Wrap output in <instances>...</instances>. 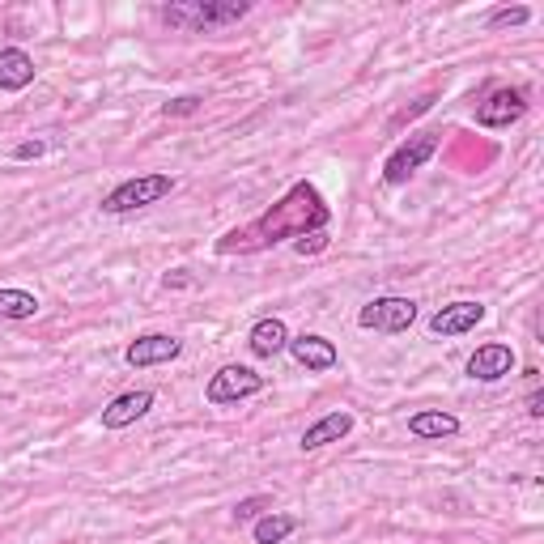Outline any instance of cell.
I'll list each match as a JSON object with an SVG mask.
<instances>
[{
  "instance_id": "6",
  "label": "cell",
  "mask_w": 544,
  "mask_h": 544,
  "mask_svg": "<svg viewBox=\"0 0 544 544\" xmlns=\"http://www.w3.org/2000/svg\"><path fill=\"white\" fill-rule=\"evenodd\" d=\"M434 153H438V132H421V136H413V141L400 145V149L383 162V179H387V183H408L425 162L434 158Z\"/></svg>"
},
{
  "instance_id": "15",
  "label": "cell",
  "mask_w": 544,
  "mask_h": 544,
  "mask_svg": "<svg viewBox=\"0 0 544 544\" xmlns=\"http://www.w3.org/2000/svg\"><path fill=\"white\" fill-rule=\"evenodd\" d=\"M247 345H251L255 357H277V353H285V345H289V328H285L277 315H268V319H260V323L251 328Z\"/></svg>"
},
{
  "instance_id": "4",
  "label": "cell",
  "mask_w": 544,
  "mask_h": 544,
  "mask_svg": "<svg viewBox=\"0 0 544 544\" xmlns=\"http://www.w3.org/2000/svg\"><path fill=\"white\" fill-rule=\"evenodd\" d=\"M357 323H362L366 332H383V336H400L417 323V302L413 298H374L362 306V315H357Z\"/></svg>"
},
{
  "instance_id": "2",
  "label": "cell",
  "mask_w": 544,
  "mask_h": 544,
  "mask_svg": "<svg viewBox=\"0 0 544 544\" xmlns=\"http://www.w3.org/2000/svg\"><path fill=\"white\" fill-rule=\"evenodd\" d=\"M251 13L247 0H175L162 9L166 26L179 30H217V26H234Z\"/></svg>"
},
{
  "instance_id": "1",
  "label": "cell",
  "mask_w": 544,
  "mask_h": 544,
  "mask_svg": "<svg viewBox=\"0 0 544 544\" xmlns=\"http://www.w3.org/2000/svg\"><path fill=\"white\" fill-rule=\"evenodd\" d=\"M332 221V209L328 200L319 196L315 183H294L289 192L272 204L264 217L247 221V226L230 230L226 238L217 243V255H255L264 247H277L285 238H306V234H319L323 226Z\"/></svg>"
},
{
  "instance_id": "8",
  "label": "cell",
  "mask_w": 544,
  "mask_h": 544,
  "mask_svg": "<svg viewBox=\"0 0 544 544\" xmlns=\"http://www.w3.org/2000/svg\"><path fill=\"white\" fill-rule=\"evenodd\" d=\"M527 111L523 90H493L481 107H476V124L481 128H510Z\"/></svg>"
},
{
  "instance_id": "18",
  "label": "cell",
  "mask_w": 544,
  "mask_h": 544,
  "mask_svg": "<svg viewBox=\"0 0 544 544\" xmlns=\"http://www.w3.org/2000/svg\"><path fill=\"white\" fill-rule=\"evenodd\" d=\"M39 315V298L26 289H0V319H34Z\"/></svg>"
},
{
  "instance_id": "21",
  "label": "cell",
  "mask_w": 544,
  "mask_h": 544,
  "mask_svg": "<svg viewBox=\"0 0 544 544\" xmlns=\"http://www.w3.org/2000/svg\"><path fill=\"white\" fill-rule=\"evenodd\" d=\"M196 111H200V98H192V94L175 98V102H166V107H162V115H196Z\"/></svg>"
},
{
  "instance_id": "12",
  "label": "cell",
  "mask_w": 544,
  "mask_h": 544,
  "mask_svg": "<svg viewBox=\"0 0 544 544\" xmlns=\"http://www.w3.org/2000/svg\"><path fill=\"white\" fill-rule=\"evenodd\" d=\"M149 408H153V391H124V396H115L102 408V425H107V430H124V425L141 421Z\"/></svg>"
},
{
  "instance_id": "24",
  "label": "cell",
  "mask_w": 544,
  "mask_h": 544,
  "mask_svg": "<svg viewBox=\"0 0 544 544\" xmlns=\"http://www.w3.org/2000/svg\"><path fill=\"white\" fill-rule=\"evenodd\" d=\"M544 413V391H532L527 396V417H540Z\"/></svg>"
},
{
  "instance_id": "23",
  "label": "cell",
  "mask_w": 544,
  "mask_h": 544,
  "mask_svg": "<svg viewBox=\"0 0 544 544\" xmlns=\"http://www.w3.org/2000/svg\"><path fill=\"white\" fill-rule=\"evenodd\" d=\"M294 251H298V255H306V251H323V234H311V238H298V243H294Z\"/></svg>"
},
{
  "instance_id": "11",
  "label": "cell",
  "mask_w": 544,
  "mask_h": 544,
  "mask_svg": "<svg viewBox=\"0 0 544 544\" xmlns=\"http://www.w3.org/2000/svg\"><path fill=\"white\" fill-rule=\"evenodd\" d=\"M481 319H485V306L464 298V302H451V306H442V311H434L430 332H434V336H464V332H472Z\"/></svg>"
},
{
  "instance_id": "20",
  "label": "cell",
  "mask_w": 544,
  "mask_h": 544,
  "mask_svg": "<svg viewBox=\"0 0 544 544\" xmlns=\"http://www.w3.org/2000/svg\"><path fill=\"white\" fill-rule=\"evenodd\" d=\"M268 506H272L268 498H247V502H238V506H234V519H238V523H247V519L260 515V510H268Z\"/></svg>"
},
{
  "instance_id": "16",
  "label": "cell",
  "mask_w": 544,
  "mask_h": 544,
  "mask_svg": "<svg viewBox=\"0 0 544 544\" xmlns=\"http://www.w3.org/2000/svg\"><path fill=\"white\" fill-rule=\"evenodd\" d=\"M408 434H413V438H455L459 434V417L442 413V408H425V413L408 417Z\"/></svg>"
},
{
  "instance_id": "5",
  "label": "cell",
  "mask_w": 544,
  "mask_h": 544,
  "mask_svg": "<svg viewBox=\"0 0 544 544\" xmlns=\"http://www.w3.org/2000/svg\"><path fill=\"white\" fill-rule=\"evenodd\" d=\"M255 391H264V374H255L251 366H221L204 387V396H209V404H238Z\"/></svg>"
},
{
  "instance_id": "14",
  "label": "cell",
  "mask_w": 544,
  "mask_h": 544,
  "mask_svg": "<svg viewBox=\"0 0 544 544\" xmlns=\"http://www.w3.org/2000/svg\"><path fill=\"white\" fill-rule=\"evenodd\" d=\"M30 81H34V60L26 56V51L22 47H5V51H0V90L17 94V90H26Z\"/></svg>"
},
{
  "instance_id": "7",
  "label": "cell",
  "mask_w": 544,
  "mask_h": 544,
  "mask_svg": "<svg viewBox=\"0 0 544 544\" xmlns=\"http://www.w3.org/2000/svg\"><path fill=\"white\" fill-rule=\"evenodd\" d=\"M183 353V340L175 336H162V332H149V336H136L128 345V366L145 370V366H162V362H175V357Z\"/></svg>"
},
{
  "instance_id": "13",
  "label": "cell",
  "mask_w": 544,
  "mask_h": 544,
  "mask_svg": "<svg viewBox=\"0 0 544 544\" xmlns=\"http://www.w3.org/2000/svg\"><path fill=\"white\" fill-rule=\"evenodd\" d=\"M349 430H353V413H345V408H336V413L319 417L315 425H306V434H302V451H319V447H328V442H340Z\"/></svg>"
},
{
  "instance_id": "10",
  "label": "cell",
  "mask_w": 544,
  "mask_h": 544,
  "mask_svg": "<svg viewBox=\"0 0 544 544\" xmlns=\"http://www.w3.org/2000/svg\"><path fill=\"white\" fill-rule=\"evenodd\" d=\"M515 370V349L510 345H481L468 357V379L476 383H498Z\"/></svg>"
},
{
  "instance_id": "17",
  "label": "cell",
  "mask_w": 544,
  "mask_h": 544,
  "mask_svg": "<svg viewBox=\"0 0 544 544\" xmlns=\"http://www.w3.org/2000/svg\"><path fill=\"white\" fill-rule=\"evenodd\" d=\"M294 527H298L294 515H272V510H268L264 519H255L251 536H255V544H281V540L294 536Z\"/></svg>"
},
{
  "instance_id": "22",
  "label": "cell",
  "mask_w": 544,
  "mask_h": 544,
  "mask_svg": "<svg viewBox=\"0 0 544 544\" xmlns=\"http://www.w3.org/2000/svg\"><path fill=\"white\" fill-rule=\"evenodd\" d=\"M43 149H47L43 141H26V145L13 149V158H22V162H26V158H43Z\"/></svg>"
},
{
  "instance_id": "3",
  "label": "cell",
  "mask_w": 544,
  "mask_h": 544,
  "mask_svg": "<svg viewBox=\"0 0 544 544\" xmlns=\"http://www.w3.org/2000/svg\"><path fill=\"white\" fill-rule=\"evenodd\" d=\"M175 192V179L170 175H136V179H124L119 187H111L102 196V209L107 213H132V209H145V204H158Z\"/></svg>"
},
{
  "instance_id": "19",
  "label": "cell",
  "mask_w": 544,
  "mask_h": 544,
  "mask_svg": "<svg viewBox=\"0 0 544 544\" xmlns=\"http://www.w3.org/2000/svg\"><path fill=\"white\" fill-rule=\"evenodd\" d=\"M527 17H532V9H523V5H515V9H498L489 17V26H523Z\"/></svg>"
},
{
  "instance_id": "9",
  "label": "cell",
  "mask_w": 544,
  "mask_h": 544,
  "mask_svg": "<svg viewBox=\"0 0 544 544\" xmlns=\"http://www.w3.org/2000/svg\"><path fill=\"white\" fill-rule=\"evenodd\" d=\"M289 353H294V362L298 366H306V370H332L336 362H340V353H336V345L328 336H315V332H302V336H289V345H285Z\"/></svg>"
}]
</instances>
